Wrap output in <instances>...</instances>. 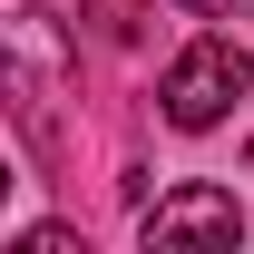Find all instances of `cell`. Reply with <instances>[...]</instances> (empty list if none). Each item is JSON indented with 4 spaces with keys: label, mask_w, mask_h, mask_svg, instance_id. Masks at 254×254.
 I'll use <instances>...</instances> for the list:
<instances>
[{
    "label": "cell",
    "mask_w": 254,
    "mask_h": 254,
    "mask_svg": "<svg viewBox=\"0 0 254 254\" xmlns=\"http://www.w3.org/2000/svg\"><path fill=\"white\" fill-rule=\"evenodd\" d=\"M245 78H254V59L245 49H235V39H195L186 59L166 68V127H215L225 108H235V98H245Z\"/></svg>",
    "instance_id": "cell-1"
},
{
    "label": "cell",
    "mask_w": 254,
    "mask_h": 254,
    "mask_svg": "<svg viewBox=\"0 0 254 254\" xmlns=\"http://www.w3.org/2000/svg\"><path fill=\"white\" fill-rule=\"evenodd\" d=\"M147 245H245V205L225 186H176L166 205H147Z\"/></svg>",
    "instance_id": "cell-2"
},
{
    "label": "cell",
    "mask_w": 254,
    "mask_h": 254,
    "mask_svg": "<svg viewBox=\"0 0 254 254\" xmlns=\"http://www.w3.org/2000/svg\"><path fill=\"white\" fill-rule=\"evenodd\" d=\"M88 30L108 39V49H127V39L147 30V0H88Z\"/></svg>",
    "instance_id": "cell-3"
},
{
    "label": "cell",
    "mask_w": 254,
    "mask_h": 254,
    "mask_svg": "<svg viewBox=\"0 0 254 254\" xmlns=\"http://www.w3.org/2000/svg\"><path fill=\"white\" fill-rule=\"evenodd\" d=\"M186 10H195V20H215V10H235V0H186Z\"/></svg>",
    "instance_id": "cell-4"
}]
</instances>
